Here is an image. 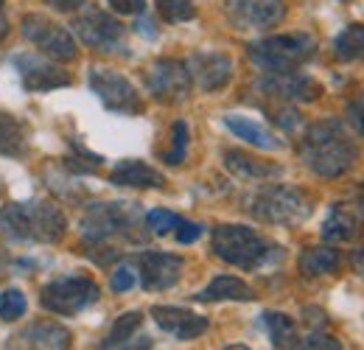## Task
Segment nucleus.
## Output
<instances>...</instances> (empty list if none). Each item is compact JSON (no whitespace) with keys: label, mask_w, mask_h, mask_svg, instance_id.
<instances>
[{"label":"nucleus","mask_w":364,"mask_h":350,"mask_svg":"<svg viewBox=\"0 0 364 350\" xmlns=\"http://www.w3.org/2000/svg\"><path fill=\"white\" fill-rule=\"evenodd\" d=\"M300 157L303 163L322 179H336L348 174L356 166L359 149L356 140L339 121H317L311 124L300 140Z\"/></svg>","instance_id":"obj_1"},{"label":"nucleus","mask_w":364,"mask_h":350,"mask_svg":"<svg viewBox=\"0 0 364 350\" xmlns=\"http://www.w3.org/2000/svg\"><path fill=\"white\" fill-rule=\"evenodd\" d=\"M0 233L14 241L56 244L68 233V216L59 205L31 199V202H6L0 208Z\"/></svg>","instance_id":"obj_2"},{"label":"nucleus","mask_w":364,"mask_h":350,"mask_svg":"<svg viewBox=\"0 0 364 350\" xmlns=\"http://www.w3.org/2000/svg\"><path fill=\"white\" fill-rule=\"evenodd\" d=\"M82 235L87 244H107L112 238L143 244L149 238V227H146V216L137 205L92 202L82 216Z\"/></svg>","instance_id":"obj_3"},{"label":"nucleus","mask_w":364,"mask_h":350,"mask_svg":"<svg viewBox=\"0 0 364 350\" xmlns=\"http://www.w3.org/2000/svg\"><path fill=\"white\" fill-rule=\"evenodd\" d=\"M250 216L274 227H297L311 216L314 202L297 185H261L247 196Z\"/></svg>","instance_id":"obj_4"},{"label":"nucleus","mask_w":364,"mask_h":350,"mask_svg":"<svg viewBox=\"0 0 364 350\" xmlns=\"http://www.w3.org/2000/svg\"><path fill=\"white\" fill-rule=\"evenodd\" d=\"M210 250L216 258L247 272H258L274 253L272 244L247 224H219L210 235Z\"/></svg>","instance_id":"obj_5"},{"label":"nucleus","mask_w":364,"mask_h":350,"mask_svg":"<svg viewBox=\"0 0 364 350\" xmlns=\"http://www.w3.org/2000/svg\"><path fill=\"white\" fill-rule=\"evenodd\" d=\"M317 53V40L303 31L274 34L250 45V59L261 73H289Z\"/></svg>","instance_id":"obj_6"},{"label":"nucleus","mask_w":364,"mask_h":350,"mask_svg":"<svg viewBox=\"0 0 364 350\" xmlns=\"http://www.w3.org/2000/svg\"><path fill=\"white\" fill-rule=\"evenodd\" d=\"M23 37H26L28 45H34L37 53H43V56L59 62V65H68V62L79 59L76 37L62 23L50 20V17L40 14V11H28L23 17Z\"/></svg>","instance_id":"obj_7"},{"label":"nucleus","mask_w":364,"mask_h":350,"mask_svg":"<svg viewBox=\"0 0 364 350\" xmlns=\"http://www.w3.org/2000/svg\"><path fill=\"white\" fill-rule=\"evenodd\" d=\"M98 297H101V289H98V283L92 277H87V275H68V277H56V280L48 283L43 289V295H40V303L50 314L76 317L85 308H90Z\"/></svg>","instance_id":"obj_8"},{"label":"nucleus","mask_w":364,"mask_h":350,"mask_svg":"<svg viewBox=\"0 0 364 350\" xmlns=\"http://www.w3.org/2000/svg\"><path fill=\"white\" fill-rule=\"evenodd\" d=\"M143 85L160 104H182L193 90V79L188 65L180 59H157L146 68Z\"/></svg>","instance_id":"obj_9"},{"label":"nucleus","mask_w":364,"mask_h":350,"mask_svg":"<svg viewBox=\"0 0 364 350\" xmlns=\"http://www.w3.org/2000/svg\"><path fill=\"white\" fill-rule=\"evenodd\" d=\"M87 79H90V90L109 112H118V115H140L143 112V98L124 73L109 70V68H92Z\"/></svg>","instance_id":"obj_10"},{"label":"nucleus","mask_w":364,"mask_h":350,"mask_svg":"<svg viewBox=\"0 0 364 350\" xmlns=\"http://www.w3.org/2000/svg\"><path fill=\"white\" fill-rule=\"evenodd\" d=\"M11 65L20 76V85L28 92H50V90H62L73 85V76L53 59H48L43 53H31V51H20L11 56Z\"/></svg>","instance_id":"obj_11"},{"label":"nucleus","mask_w":364,"mask_h":350,"mask_svg":"<svg viewBox=\"0 0 364 350\" xmlns=\"http://www.w3.org/2000/svg\"><path fill=\"white\" fill-rule=\"evenodd\" d=\"M73 31H76V37H79L82 45H87L92 51H104V53L118 51L124 45V40H127L124 23L115 14L104 11V9H85V11H79L76 20H73Z\"/></svg>","instance_id":"obj_12"},{"label":"nucleus","mask_w":364,"mask_h":350,"mask_svg":"<svg viewBox=\"0 0 364 350\" xmlns=\"http://www.w3.org/2000/svg\"><path fill=\"white\" fill-rule=\"evenodd\" d=\"M228 20L241 31H269L283 23V0H225Z\"/></svg>","instance_id":"obj_13"},{"label":"nucleus","mask_w":364,"mask_h":350,"mask_svg":"<svg viewBox=\"0 0 364 350\" xmlns=\"http://www.w3.org/2000/svg\"><path fill=\"white\" fill-rule=\"evenodd\" d=\"M255 88L261 90L264 95L277 98V101H294V104H311L322 95V85L317 79L289 70V73H264Z\"/></svg>","instance_id":"obj_14"},{"label":"nucleus","mask_w":364,"mask_h":350,"mask_svg":"<svg viewBox=\"0 0 364 350\" xmlns=\"http://www.w3.org/2000/svg\"><path fill=\"white\" fill-rule=\"evenodd\" d=\"M185 65L191 79L205 92H219L232 82V59L225 51H196Z\"/></svg>","instance_id":"obj_15"},{"label":"nucleus","mask_w":364,"mask_h":350,"mask_svg":"<svg viewBox=\"0 0 364 350\" xmlns=\"http://www.w3.org/2000/svg\"><path fill=\"white\" fill-rule=\"evenodd\" d=\"M185 269V258L174 253H143L137 258V272H140V286L146 292H166L177 286Z\"/></svg>","instance_id":"obj_16"},{"label":"nucleus","mask_w":364,"mask_h":350,"mask_svg":"<svg viewBox=\"0 0 364 350\" xmlns=\"http://www.w3.org/2000/svg\"><path fill=\"white\" fill-rule=\"evenodd\" d=\"M151 319L160 331H166L168 336L182 339V342H191V339H199L205 331H208V317L202 314H193L188 308L177 306H154L151 308Z\"/></svg>","instance_id":"obj_17"},{"label":"nucleus","mask_w":364,"mask_h":350,"mask_svg":"<svg viewBox=\"0 0 364 350\" xmlns=\"http://www.w3.org/2000/svg\"><path fill=\"white\" fill-rule=\"evenodd\" d=\"M364 235V221L362 216L348 208L345 202L333 205L328 219L322 221V238L331 244H356Z\"/></svg>","instance_id":"obj_18"},{"label":"nucleus","mask_w":364,"mask_h":350,"mask_svg":"<svg viewBox=\"0 0 364 350\" xmlns=\"http://www.w3.org/2000/svg\"><path fill=\"white\" fill-rule=\"evenodd\" d=\"M109 182L124 185V188H137V191H151V188H163L166 176L143 160H121L109 171Z\"/></svg>","instance_id":"obj_19"},{"label":"nucleus","mask_w":364,"mask_h":350,"mask_svg":"<svg viewBox=\"0 0 364 350\" xmlns=\"http://www.w3.org/2000/svg\"><path fill=\"white\" fill-rule=\"evenodd\" d=\"M225 169L235 179H244V182H261V179H272V176L283 174V169L277 163L258 160V157H252L247 152H235V149L225 152Z\"/></svg>","instance_id":"obj_20"},{"label":"nucleus","mask_w":364,"mask_h":350,"mask_svg":"<svg viewBox=\"0 0 364 350\" xmlns=\"http://www.w3.org/2000/svg\"><path fill=\"white\" fill-rule=\"evenodd\" d=\"M255 289L250 283H244L241 277H232V275H219L213 277L199 295L196 300L199 303H225V300H235V303H250L255 300Z\"/></svg>","instance_id":"obj_21"},{"label":"nucleus","mask_w":364,"mask_h":350,"mask_svg":"<svg viewBox=\"0 0 364 350\" xmlns=\"http://www.w3.org/2000/svg\"><path fill=\"white\" fill-rule=\"evenodd\" d=\"M225 127H228L238 140L261 149V152H280L283 149V140L272 134L264 124L247 118V115H225Z\"/></svg>","instance_id":"obj_22"},{"label":"nucleus","mask_w":364,"mask_h":350,"mask_svg":"<svg viewBox=\"0 0 364 350\" xmlns=\"http://www.w3.org/2000/svg\"><path fill=\"white\" fill-rule=\"evenodd\" d=\"M339 266H342V255H339V250H333V247H306V250L300 253V261H297L300 275L309 277V280L336 275Z\"/></svg>","instance_id":"obj_23"},{"label":"nucleus","mask_w":364,"mask_h":350,"mask_svg":"<svg viewBox=\"0 0 364 350\" xmlns=\"http://www.w3.org/2000/svg\"><path fill=\"white\" fill-rule=\"evenodd\" d=\"M28 149V132L20 118L0 110V154L6 157H23Z\"/></svg>","instance_id":"obj_24"},{"label":"nucleus","mask_w":364,"mask_h":350,"mask_svg":"<svg viewBox=\"0 0 364 350\" xmlns=\"http://www.w3.org/2000/svg\"><path fill=\"white\" fill-rule=\"evenodd\" d=\"M31 345L46 350H68L70 348V331L56 322H37L23 334Z\"/></svg>","instance_id":"obj_25"},{"label":"nucleus","mask_w":364,"mask_h":350,"mask_svg":"<svg viewBox=\"0 0 364 350\" xmlns=\"http://www.w3.org/2000/svg\"><path fill=\"white\" fill-rule=\"evenodd\" d=\"M333 53L342 62H364V26H348L333 40Z\"/></svg>","instance_id":"obj_26"},{"label":"nucleus","mask_w":364,"mask_h":350,"mask_svg":"<svg viewBox=\"0 0 364 350\" xmlns=\"http://www.w3.org/2000/svg\"><path fill=\"white\" fill-rule=\"evenodd\" d=\"M264 325H267V331L272 336L274 348H291V342L297 339V325L283 311H267L264 314Z\"/></svg>","instance_id":"obj_27"},{"label":"nucleus","mask_w":364,"mask_h":350,"mask_svg":"<svg viewBox=\"0 0 364 350\" xmlns=\"http://www.w3.org/2000/svg\"><path fill=\"white\" fill-rule=\"evenodd\" d=\"M157 6V14L163 23H171V26H180L196 17V6L193 0H154Z\"/></svg>","instance_id":"obj_28"},{"label":"nucleus","mask_w":364,"mask_h":350,"mask_svg":"<svg viewBox=\"0 0 364 350\" xmlns=\"http://www.w3.org/2000/svg\"><path fill=\"white\" fill-rule=\"evenodd\" d=\"M140 325H143V314H140V311H127V314H121V317L115 319V325L109 328V334H107V339H104L101 348H109V345H118V342L135 336L137 331H140Z\"/></svg>","instance_id":"obj_29"},{"label":"nucleus","mask_w":364,"mask_h":350,"mask_svg":"<svg viewBox=\"0 0 364 350\" xmlns=\"http://www.w3.org/2000/svg\"><path fill=\"white\" fill-rule=\"evenodd\" d=\"M26 311H28V300H26V295H23L20 289H6V292H0V319L14 322V319H20Z\"/></svg>","instance_id":"obj_30"},{"label":"nucleus","mask_w":364,"mask_h":350,"mask_svg":"<svg viewBox=\"0 0 364 350\" xmlns=\"http://www.w3.org/2000/svg\"><path fill=\"white\" fill-rule=\"evenodd\" d=\"M185 154H188V124L177 121L174 129H171V149L163 154V160L168 166H182L185 163Z\"/></svg>","instance_id":"obj_31"},{"label":"nucleus","mask_w":364,"mask_h":350,"mask_svg":"<svg viewBox=\"0 0 364 350\" xmlns=\"http://www.w3.org/2000/svg\"><path fill=\"white\" fill-rule=\"evenodd\" d=\"M180 221L182 219L177 213L163 211V208H154V211L146 213V227H149V233H154V235H168V233H174V230L180 227Z\"/></svg>","instance_id":"obj_32"},{"label":"nucleus","mask_w":364,"mask_h":350,"mask_svg":"<svg viewBox=\"0 0 364 350\" xmlns=\"http://www.w3.org/2000/svg\"><path fill=\"white\" fill-rule=\"evenodd\" d=\"M291 350H345V348H342V342H339L336 336L322 334V331H311V334L294 339V342H291Z\"/></svg>","instance_id":"obj_33"},{"label":"nucleus","mask_w":364,"mask_h":350,"mask_svg":"<svg viewBox=\"0 0 364 350\" xmlns=\"http://www.w3.org/2000/svg\"><path fill=\"white\" fill-rule=\"evenodd\" d=\"M135 269L129 266V263H124V266H118L115 272H112V280H109V286H112V292H118V295H124V292H129L132 286H135Z\"/></svg>","instance_id":"obj_34"},{"label":"nucleus","mask_w":364,"mask_h":350,"mask_svg":"<svg viewBox=\"0 0 364 350\" xmlns=\"http://www.w3.org/2000/svg\"><path fill=\"white\" fill-rule=\"evenodd\" d=\"M348 118H350V124H353L356 134L364 140V95L353 98V101L348 104Z\"/></svg>","instance_id":"obj_35"},{"label":"nucleus","mask_w":364,"mask_h":350,"mask_svg":"<svg viewBox=\"0 0 364 350\" xmlns=\"http://www.w3.org/2000/svg\"><path fill=\"white\" fill-rule=\"evenodd\" d=\"M101 350H151V339L143 336V334H135V336H129V339H124L118 345H109V348H101Z\"/></svg>","instance_id":"obj_36"},{"label":"nucleus","mask_w":364,"mask_h":350,"mask_svg":"<svg viewBox=\"0 0 364 350\" xmlns=\"http://www.w3.org/2000/svg\"><path fill=\"white\" fill-rule=\"evenodd\" d=\"M174 233H177V241L180 244H191V241H196L202 235V224H196V221H180V227Z\"/></svg>","instance_id":"obj_37"},{"label":"nucleus","mask_w":364,"mask_h":350,"mask_svg":"<svg viewBox=\"0 0 364 350\" xmlns=\"http://www.w3.org/2000/svg\"><path fill=\"white\" fill-rule=\"evenodd\" d=\"M115 14H140L146 9V0H107Z\"/></svg>","instance_id":"obj_38"},{"label":"nucleus","mask_w":364,"mask_h":350,"mask_svg":"<svg viewBox=\"0 0 364 350\" xmlns=\"http://www.w3.org/2000/svg\"><path fill=\"white\" fill-rule=\"evenodd\" d=\"M43 3L56 9V11H62V14H73V11H82L87 6V0H43Z\"/></svg>","instance_id":"obj_39"},{"label":"nucleus","mask_w":364,"mask_h":350,"mask_svg":"<svg viewBox=\"0 0 364 350\" xmlns=\"http://www.w3.org/2000/svg\"><path fill=\"white\" fill-rule=\"evenodd\" d=\"M350 266H353L356 275H362L364 277V244L362 247H356V253H353V258H350Z\"/></svg>","instance_id":"obj_40"},{"label":"nucleus","mask_w":364,"mask_h":350,"mask_svg":"<svg viewBox=\"0 0 364 350\" xmlns=\"http://www.w3.org/2000/svg\"><path fill=\"white\" fill-rule=\"evenodd\" d=\"M356 205H359V211H364V182L359 185V191H356Z\"/></svg>","instance_id":"obj_41"},{"label":"nucleus","mask_w":364,"mask_h":350,"mask_svg":"<svg viewBox=\"0 0 364 350\" xmlns=\"http://www.w3.org/2000/svg\"><path fill=\"white\" fill-rule=\"evenodd\" d=\"M225 350H250V348H247V345H228Z\"/></svg>","instance_id":"obj_42"},{"label":"nucleus","mask_w":364,"mask_h":350,"mask_svg":"<svg viewBox=\"0 0 364 350\" xmlns=\"http://www.w3.org/2000/svg\"><path fill=\"white\" fill-rule=\"evenodd\" d=\"M6 31H9V28H6V26H3V20H0V40L6 37Z\"/></svg>","instance_id":"obj_43"},{"label":"nucleus","mask_w":364,"mask_h":350,"mask_svg":"<svg viewBox=\"0 0 364 350\" xmlns=\"http://www.w3.org/2000/svg\"><path fill=\"white\" fill-rule=\"evenodd\" d=\"M336 3H348V0H336Z\"/></svg>","instance_id":"obj_44"},{"label":"nucleus","mask_w":364,"mask_h":350,"mask_svg":"<svg viewBox=\"0 0 364 350\" xmlns=\"http://www.w3.org/2000/svg\"><path fill=\"white\" fill-rule=\"evenodd\" d=\"M0 11H3V0H0Z\"/></svg>","instance_id":"obj_45"},{"label":"nucleus","mask_w":364,"mask_h":350,"mask_svg":"<svg viewBox=\"0 0 364 350\" xmlns=\"http://www.w3.org/2000/svg\"><path fill=\"white\" fill-rule=\"evenodd\" d=\"M0 193H3V185H0Z\"/></svg>","instance_id":"obj_46"}]
</instances>
